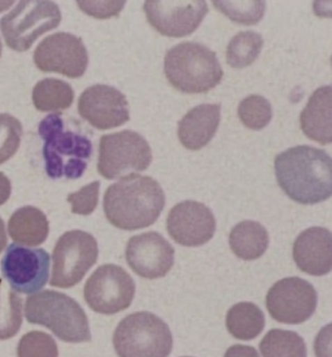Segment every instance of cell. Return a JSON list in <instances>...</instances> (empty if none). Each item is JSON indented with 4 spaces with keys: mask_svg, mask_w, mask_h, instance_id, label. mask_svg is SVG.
<instances>
[{
    "mask_svg": "<svg viewBox=\"0 0 332 357\" xmlns=\"http://www.w3.org/2000/svg\"><path fill=\"white\" fill-rule=\"evenodd\" d=\"M8 231L16 243L26 246L40 245L49 234L47 217L36 207L19 208L10 218Z\"/></svg>",
    "mask_w": 332,
    "mask_h": 357,
    "instance_id": "21",
    "label": "cell"
},
{
    "mask_svg": "<svg viewBox=\"0 0 332 357\" xmlns=\"http://www.w3.org/2000/svg\"><path fill=\"white\" fill-rule=\"evenodd\" d=\"M164 70L173 87L187 94L210 91L223 77L216 54L202 44L189 41L177 44L168 51Z\"/></svg>",
    "mask_w": 332,
    "mask_h": 357,
    "instance_id": "3",
    "label": "cell"
},
{
    "mask_svg": "<svg viewBox=\"0 0 332 357\" xmlns=\"http://www.w3.org/2000/svg\"><path fill=\"white\" fill-rule=\"evenodd\" d=\"M318 294L314 286L299 278H287L276 282L266 296V307L273 319L297 325L315 314Z\"/></svg>",
    "mask_w": 332,
    "mask_h": 357,
    "instance_id": "11",
    "label": "cell"
},
{
    "mask_svg": "<svg viewBox=\"0 0 332 357\" xmlns=\"http://www.w3.org/2000/svg\"><path fill=\"white\" fill-rule=\"evenodd\" d=\"M74 92L68 82L55 78L41 80L33 91L34 107L38 111L61 112L72 106Z\"/></svg>",
    "mask_w": 332,
    "mask_h": 357,
    "instance_id": "24",
    "label": "cell"
},
{
    "mask_svg": "<svg viewBox=\"0 0 332 357\" xmlns=\"http://www.w3.org/2000/svg\"><path fill=\"white\" fill-rule=\"evenodd\" d=\"M263 357H307L303 338L294 331L272 329L260 344Z\"/></svg>",
    "mask_w": 332,
    "mask_h": 357,
    "instance_id": "25",
    "label": "cell"
},
{
    "mask_svg": "<svg viewBox=\"0 0 332 357\" xmlns=\"http://www.w3.org/2000/svg\"><path fill=\"white\" fill-rule=\"evenodd\" d=\"M136 284L132 276L121 266L104 265L87 280L84 298L94 312L116 314L130 307L135 297Z\"/></svg>",
    "mask_w": 332,
    "mask_h": 357,
    "instance_id": "10",
    "label": "cell"
},
{
    "mask_svg": "<svg viewBox=\"0 0 332 357\" xmlns=\"http://www.w3.org/2000/svg\"><path fill=\"white\" fill-rule=\"evenodd\" d=\"M7 245L6 231H5V225L3 220L0 218V253Z\"/></svg>",
    "mask_w": 332,
    "mask_h": 357,
    "instance_id": "37",
    "label": "cell"
},
{
    "mask_svg": "<svg viewBox=\"0 0 332 357\" xmlns=\"http://www.w3.org/2000/svg\"><path fill=\"white\" fill-rule=\"evenodd\" d=\"M100 187L101 183L96 181L85 185L78 192L68 195V202L72 204V212L83 216L92 214L99 202Z\"/></svg>",
    "mask_w": 332,
    "mask_h": 357,
    "instance_id": "32",
    "label": "cell"
},
{
    "mask_svg": "<svg viewBox=\"0 0 332 357\" xmlns=\"http://www.w3.org/2000/svg\"><path fill=\"white\" fill-rule=\"evenodd\" d=\"M23 135V126L18 119L0 114V165L10 160L18 151Z\"/></svg>",
    "mask_w": 332,
    "mask_h": 357,
    "instance_id": "31",
    "label": "cell"
},
{
    "mask_svg": "<svg viewBox=\"0 0 332 357\" xmlns=\"http://www.w3.org/2000/svg\"><path fill=\"white\" fill-rule=\"evenodd\" d=\"M78 112L82 119L100 130L116 128L130 119L125 95L109 85L87 88L78 101Z\"/></svg>",
    "mask_w": 332,
    "mask_h": 357,
    "instance_id": "17",
    "label": "cell"
},
{
    "mask_svg": "<svg viewBox=\"0 0 332 357\" xmlns=\"http://www.w3.org/2000/svg\"><path fill=\"white\" fill-rule=\"evenodd\" d=\"M23 324V299L13 291L0 294V340L13 338Z\"/></svg>",
    "mask_w": 332,
    "mask_h": 357,
    "instance_id": "28",
    "label": "cell"
},
{
    "mask_svg": "<svg viewBox=\"0 0 332 357\" xmlns=\"http://www.w3.org/2000/svg\"><path fill=\"white\" fill-rule=\"evenodd\" d=\"M50 256L44 249H31L12 243L1 261L2 275L10 287L21 294H33L47 283Z\"/></svg>",
    "mask_w": 332,
    "mask_h": 357,
    "instance_id": "12",
    "label": "cell"
},
{
    "mask_svg": "<svg viewBox=\"0 0 332 357\" xmlns=\"http://www.w3.org/2000/svg\"><path fill=\"white\" fill-rule=\"evenodd\" d=\"M166 197L160 183L148 176L132 174L107 188L104 214L124 231H136L155 224L164 209Z\"/></svg>",
    "mask_w": 332,
    "mask_h": 357,
    "instance_id": "2",
    "label": "cell"
},
{
    "mask_svg": "<svg viewBox=\"0 0 332 357\" xmlns=\"http://www.w3.org/2000/svg\"><path fill=\"white\" fill-rule=\"evenodd\" d=\"M24 315L29 324L42 325L67 343H84L91 340L84 310L77 301L63 293L45 290L29 296Z\"/></svg>",
    "mask_w": 332,
    "mask_h": 357,
    "instance_id": "5",
    "label": "cell"
},
{
    "mask_svg": "<svg viewBox=\"0 0 332 357\" xmlns=\"http://www.w3.org/2000/svg\"><path fill=\"white\" fill-rule=\"evenodd\" d=\"M182 357H191V356H182Z\"/></svg>",
    "mask_w": 332,
    "mask_h": 357,
    "instance_id": "41",
    "label": "cell"
},
{
    "mask_svg": "<svg viewBox=\"0 0 332 357\" xmlns=\"http://www.w3.org/2000/svg\"><path fill=\"white\" fill-rule=\"evenodd\" d=\"M1 282H2V280H0V285H1Z\"/></svg>",
    "mask_w": 332,
    "mask_h": 357,
    "instance_id": "40",
    "label": "cell"
},
{
    "mask_svg": "<svg viewBox=\"0 0 332 357\" xmlns=\"http://www.w3.org/2000/svg\"><path fill=\"white\" fill-rule=\"evenodd\" d=\"M331 325L324 327L315 341L317 357H331Z\"/></svg>",
    "mask_w": 332,
    "mask_h": 357,
    "instance_id": "34",
    "label": "cell"
},
{
    "mask_svg": "<svg viewBox=\"0 0 332 357\" xmlns=\"http://www.w3.org/2000/svg\"><path fill=\"white\" fill-rule=\"evenodd\" d=\"M226 327L234 338L251 341L260 336L264 330V314L253 303H238L227 312Z\"/></svg>",
    "mask_w": 332,
    "mask_h": 357,
    "instance_id": "23",
    "label": "cell"
},
{
    "mask_svg": "<svg viewBox=\"0 0 332 357\" xmlns=\"http://www.w3.org/2000/svg\"><path fill=\"white\" fill-rule=\"evenodd\" d=\"M14 3V1H5L0 2V12L4 11V10L8 9L12 4Z\"/></svg>",
    "mask_w": 332,
    "mask_h": 357,
    "instance_id": "38",
    "label": "cell"
},
{
    "mask_svg": "<svg viewBox=\"0 0 332 357\" xmlns=\"http://www.w3.org/2000/svg\"><path fill=\"white\" fill-rule=\"evenodd\" d=\"M126 260L136 275L146 280L164 278L175 264V249L155 231L131 237Z\"/></svg>",
    "mask_w": 332,
    "mask_h": 357,
    "instance_id": "16",
    "label": "cell"
},
{
    "mask_svg": "<svg viewBox=\"0 0 332 357\" xmlns=\"http://www.w3.org/2000/svg\"><path fill=\"white\" fill-rule=\"evenodd\" d=\"M263 46V38L253 31H241L227 46L226 60L230 67H248L258 58Z\"/></svg>",
    "mask_w": 332,
    "mask_h": 357,
    "instance_id": "26",
    "label": "cell"
},
{
    "mask_svg": "<svg viewBox=\"0 0 332 357\" xmlns=\"http://www.w3.org/2000/svg\"><path fill=\"white\" fill-rule=\"evenodd\" d=\"M275 174L285 195L303 205L326 202L332 195V161L328 153L297 146L275 158Z\"/></svg>",
    "mask_w": 332,
    "mask_h": 357,
    "instance_id": "1",
    "label": "cell"
},
{
    "mask_svg": "<svg viewBox=\"0 0 332 357\" xmlns=\"http://www.w3.org/2000/svg\"><path fill=\"white\" fill-rule=\"evenodd\" d=\"M294 260L310 275H329L332 268L331 232L321 227L305 229L294 242Z\"/></svg>",
    "mask_w": 332,
    "mask_h": 357,
    "instance_id": "18",
    "label": "cell"
},
{
    "mask_svg": "<svg viewBox=\"0 0 332 357\" xmlns=\"http://www.w3.org/2000/svg\"><path fill=\"white\" fill-rule=\"evenodd\" d=\"M11 195V182L8 178L0 172V206L3 205Z\"/></svg>",
    "mask_w": 332,
    "mask_h": 357,
    "instance_id": "36",
    "label": "cell"
},
{
    "mask_svg": "<svg viewBox=\"0 0 332 357\" xmlns=\"http://www.w3.org/2000/svg\"><path fill=\"white\" fill-rule=\"evenodd\" d=\"M214 8L235 23L251 26L264 16L265 1H212Z\"/></svg>",
    "mask_w": 332,
    "mask_h": 357,
    "instance_id": "29",
    "label": "cell"
},
{
    "mask_svg": "<svg viewBox=\"0 0 332 357\" xmlns=\"http://www.w3.org/2000/svg\"><path fill=\"white\" fill-rule=\"evenodd\" d=\"M62 20L58 5L53 1H21L0 20V29L8 47L24 52L34 41L56 29Z\"/></svg>",
    "mask_w": 332,
    "mask_h": 357,
    "instance_id": "7",
    "label": "cell"
},
{
    "mask_svg": "<svg viewBox=\"0 0 332 357\" xmlns=\"http://www.w3.org/2000/svg\"><path fill=\"white\" fill-rule=\"evenodd\" d=\"M232 252L245 261L260 259L269 245L267 229L258 222L243 221L233 227L229 236Z\"/></svg>",
    "mask_w": 332,
    "mask_h": 357,
    "instance_id": "22",
    "label": "cell"
},
{
    "mask_svg": "<svg viewBox=\"0 0 332 357\" xmlns=\"http://www.w3.org/2000/svg\"><path fill=\"white\" fill-rule=\"evenodd\" d=\"M238 116L246 128L261 130L272 119V107L266 98L260 95H251L239 105Z\"/></svg>",
    "mask_w": 332,
    "mask_h": 357,
    "instance_id": "27",
    "label": "cell"
},
{
    "mask_svg": "<svg viewBox=\"0 0 332 357\" xmlns=\"http://www.w3.org/2000/svg\"><path fill=\"white\" fill-rule=\"evenodd\" d=\"M39 135L44 140L43 155L49 177L78 178L84 174L93 153L86 137L70 130L60 114H50L39 123Z\"/></svg>",
    "mask_w": 332,
    "mask_h": 357,
    "instance_id": "4",
    "label": "cell"
},
{
    "mask_svg": "<svg viewBox=\"0 0 332 357\" xmlns=\"http://www.w3.org/2000/svg\"><path fill=\"white\" fill-rule=\"evenodd\" d=\"M224 357H260V354L253 347L235 344L227 349Z\"/></svg>",
    "mask_w": 332,
    "mask_h": 357,
    "instance_id": "35",
    "label": "cell"
},
{
    "mask_svg": "<svg viewBox=\"0 0 332 357\" xmlns=\"http://www.w3.org/2000/svg\"><path fill=\"white\" fill-rule=\"evenodd\" d=\"M34 63L45 73H58L70 78L81 77L88 67L87 49L81 38L58 33L44 38L34 51Z\"/></svg>",
    "mask_w": 332,
    "mask_h": 357,
    "instance_id": "13",
    "label": "cell"
},
{
    "mask_svg": "<svg viewBox=\"0 0 332 357\" xmlns=\"http://www.w3.org/2000/svg\"><path fill=\"white\" fill-rule=\"evenodd\" d=\"M113 346L119 357H168L172 353L173 335L157 315L135 312L117 326Z\"/></svg>",
    "mask_w": 332,
    "mask_h": 357,
    "instance_id": "6",
    "label": "cell"
},
{
    "mask_svg": "<svg viewBox=\"0 0 332 357\" xmlns=\"http://www.w3.org/2000/svg\"><path fill=\"white\" fill-rule=\"evenodd\" d=\"M1 52H2V43H1V40H0V56H1Z\"/></svg>",
    "mask_w": 332,
    "mask_h": 357,
    "instance_id": "39",
    "label": "cell"
},
{
    "mask_svg": "<svg viewBox=\"0 0 332 357\" xmlns=\"http://www.w3.org/2000/svg\"><path fill=\"white\" fill-rule=\"evenodd\" d=\"M97 242L92 234L77 229L65 232L54 248L50 284L65 289L78 284L97 263Z\"/></svg>",
    "mask_w": 332,
    "mask_h": 357,
    "instance_id": "9",
    "label": "cell"
},
{
    "mask_svg": "<svg viewBox=\"0 0 332 357\" xmlns=\"http://www.w3.org/2000/svg\"><path fill=\"white\" fill-rule=\"evenodd\" d=\"M18 357H58L55 340L44 332L33 331L19 340Z\"/></svg>",
    "mask_w": 332,
    "mask_h": 357,
    "instance_id": "30",
    "label": "cell"
},
{
    "mask_svg": "<svg viewBox=\"0 0 332 357\" xmlns=\"http://www.w3.org/2000/svg\"><path fill=\"white\" fill-rule=\"evenodd\" d=\"M152 161L150 144L131 130L102 136L100 141L97 171L107 180L143 172Z\"/></svg>",
    "mask_w": 332,
    "mask_h": 357,
    "instance_id": "8",
    "label": "cell"
},
{
    "mask_svg": "<svg viewBox=\"0 0 332 357\" xmlns=\"http://www.w3.org/2000/svg\"><path fill=\"white\" fill-rule=\"evenodd\" d=\"M143 10L151 26L168 38H183L194 33L209 11L204 0L146 1Z\"/></svg>",
    "mask_w": 332,
    "mask_h": 357,
    "instance_id": "14",
    "label": "cell"
},
{
    "mask_svg": "<svg viewBox=\"0 0 332 357\" xmlns=\"http://www.w3.org/2000/svg\"><path fill=\"white\" fill-rule=\"evenodd\" d=\"M331 85L317 89L300 114V126L305 135L321 145L332 141Z\"/></svg>",
    "mask_w": 332,
    "mask_h": 357,
    "instance_id": "20",
    "label": "cell"
},
{
    "mask_svg": "<svg viewBox=\"0 0 332 357\" xmlns=\"http://www.w3.org/2000/svg\"><path fill=\"white\" fill-rule=\"evenodd\" d=\"M214 213L194 200L178 203L167 218V231L173 241L185 247H199L211 241L216 232Z\"/></svg>",
    "mask_w": 332,
    "mask_h": 357,
    "instance_id": "15",
    "label": "cell"
},
{
    "mask_svg": "<svg viewBox=\"0 0 332 357\" xmlns=\"http://www.w3.org/2000/svg\"><path fill=\"white\" fill-rule=\"evenodd\" d=\"M125 1H78L79 8L97 19H109L120 13Z\"/></svg>",
    "mask_w": 332,
    "mask_h": 357,
    "instance_id": "33",
    "label": "cell"
},
{
    "mask_svg": "<svg viewBox=\"0 0 332 357\" xmlns=\"http://www.w3.org/2000/svg\"><path fill=\"white\" fill-rule=\"evenodd\" d=\"M221 105L203 104L193 107L178 122L180 143L190 151H199L216 135L221 123Z\"/></svg>",
    "mask_w": 332,
    "mask_h": 357,
    "instance_id": "19",
    "label": "cell"
}]
</instances>
